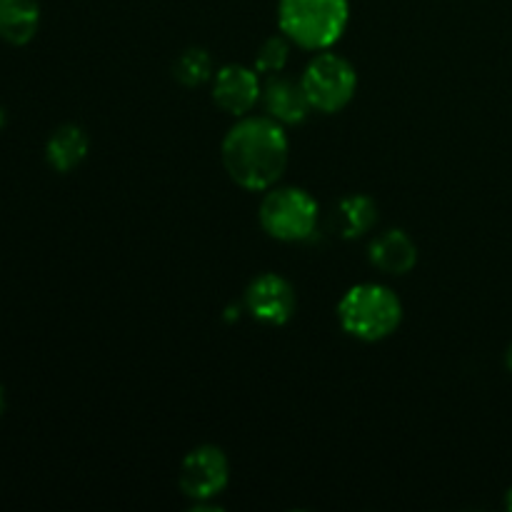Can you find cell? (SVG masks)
<instances>
[{"label": "cell", "instance_id": "30bf717a", "mask_svg": "<svg viewBox=\"0 0 512 512\" xmlns=\"http://www.w3.org/2000/svg\"><path fill=\"white\" fill-rule=\"evenodd\" d=\"M265 108L270 118L278 120L280 125H295L308 118L310 103L305 98L303 85L288 78H273L265 88Z\"/></svg>", "mask_w": 512, "mask_h": 512}, {"label": "cell", "instance_id": "9a60e30c", "mask_svg": "<svg viewBox=\"0 0 512 512\" xmlns=\"http://www.w3.org/2000/svg\"><path fill=\"white\" fill-rule=\"evenodd\" d=\"M288 55H290V45L285 38H268L263 45H260L258 55H255V70L258 73H268L275 75L285 68L288 63Z\"/></svg>", "mask_w": 512, "mask_h": 512}, {"label": "cell", "instance_id": "5bb4252c", "mask_svg": "<svg viewBox=\"0 0 512 512\" xmlns=\"http://www.w3.org/2000/svg\"><path fill=\"white\" fill-rule=\"evenodd\" d=\"M173 73L183 85L198 88L205 80L213 78V58L205 48H188L175 58Z\"/></svg>", "mask_w": 512, "mask_h": 512}, {"label": "cell", "instance_id": "9c48e42d", "mask_svg": "<svg viewBox=\"0 0 512 512\" xmlns=\"http://www.w3.org/2000/svg\"><path fill=\"white\" fill-rule=\"evenodd\" d=\"M370 263L388 275H405L418 263V245L405 230H388L370 245Z\"/></svg>", "mask_w": 512, "mask_h": 512}, {"label": "cell", "instance_id": "e0dca14e", "mask_svg": "<svg viewBox=\"0 0 512 512\" xmlns=\"http://www.w3.org/2000/svg\"><path fill=\"white\" fill-rule=\"evenodd\" d=\"M3 410H5V390L0 388V415H3Z\"/></svg>", "mask_w": 512, "mask_h": 512}, {"label": "cell", "instance_id": "5b68a950", "mask_svg": "<svg viewBox=\"0 0 512 512\" xmlns=\"http://www.w3.org/2000/svg\"><path fill=\"white\" fill-rule=\"evenodd\" d=\"M300 85H303L310 108L320 113H338L353 100L358 75L353 65L340 55L320 53L318 58L310 60Z\"/></svg>", "mask_w": 512, "mask_h": 512}, {"label": "cell", "instance_id": "2e32d148", "mask_svg": "<svg viewBox=\"0 0 512 512\" xmlns=\"http://www.w3.org/2000/svg\"><path fill=\"white\" fill-rule=\"evenodd\" d=\"M505 365H508L510 373H512V345L508 348V353H505Z\"/></svg>", "mask_w": 512, "mask_h": 512}, {"label": "cell", "instance_id": "7a4b0ae2", "mask_svg": "<svg viewBox=\"0 0 512 512\" xmlns=\"http://www.w3.org/2000/svg\"><path fill=\"white\" fill-rule=\"evenodd\" d=\"M340 325L353 338L378 343L393 335L403 320V303L390 288L363 283L350 288L338 305Z\"/></svg>", "mask_w": 512, "mask_h": 512}, {"label": "cell", "instance_id": "ac0fdd59", "mask_svg": "<svg viewBox=\"0 0 512 512\" xmlns=\"http://www.w3.org/2000/svg\"><path fill=\"white\" fill-rule=\"evenodd\" d=\"M3 125H5V110L0 108V128H3Z\"/></svg>", "mask_w": 512, "mask_h": 512}, {"label": "cell", "instance_id": "8992f818", "mask_svg": "<svg viewBox=\"0 0 512 512\" xmlns=\"http://www.w3.org/2000/svg\"><path fill=\"white\" fill-rule=\"evenodd\" d=\"M228 478L230 465L223 450L215 448V445H200L185 455L183 465H180L178 485L190 500L203 503V500L223 493Z\"/></svg>", "mask_w": 512, "mask_h": 512}, {"label": "cell", "instance_id": "ba28073f", "mask_svg": "<svg viewBox=\"0 0 512 512\" xmlns=\"http://www.w3.org/2000/svg\"><path fill=\"white\" fill-rule=\"evenodd\" d=\"M260 93L263 90H260L258 70H250L245 65H225L215 75L213 100L235 118L248 115L260 100Z\"/></svg>", "mask_w": 512, "mask_h": 512}, {"label": "cell", "instance_id": "8fae6325", "mask_svg": "<svg viewBox=\"0 0 512 512\" xmlns=\"http://www.w3.org/2000/svg\"><path fill=\"white\" fill-rule=\"evenodd\" d=\"M40 8L35 0H0V38L10 45H25L35 38Z\"/></svg>", "mask_w": 512, "mask_h": 512}, {"label": "cell", "instance_id": "6da1fadb", "mask_svg": "<svg viewBox=\"0 0 512 512\" xmlns=\"http://www.w3.org/2000/svg\"><path fill=\"white\" fill-rule=\"evenodd\" d=\"M290 145L273 118H243L223 140V165L245 190L273 188L285 173Z\"/></svg>", "mask_w": 512, "mask_h": 512}, {"label": "cell", "instance_id": "3957f363", "mask_svg": "<svg viewBox=\"0 0 512 512\" xmlns=\"http://www.w3.org/2000/svg\"><path fill=\"white\" fill-rule=\"evenodd\" d=\"M280 30L300 48L325 50L348 25V0H280Z\"/></svg>", "mask_w": 512, "mask_h": 512}, {"label": "cell", "instance_id": "7c38bea8", "mask_svg": "<svg viewBox=\"0 0 512 512\" xmlns=\"http://www.w3.org/2000/svg\"><path fill=\"white\" fill-rule=\"evenodd\" d=\"M90 148V140L83 128L78 125H60L53 135H50L48 145H45V158H48L50 168L58 173H70L78 168L85 160Z\"/></svg>", "mask_w": 512, "mask_h": 512}, {"label": "cell", "instance_id": "4fadbf2b", "mask_svg": "<svg viewBox=\"0 0 512 512\" xmlns=\"http://www.w3.org/2000/svg\"><path fill=\"white\" fill-rule=\"evenodd\" d=\"M378 223V205L368 195H348L338 205V225L343 238H358Z\"/></svg>", "mask_w": 512, "mask_h": 512}, {"label": "cell", "instance_id": "277c9868", "mask_svg": "<svg viewBox=\"0 0 512 512\" xmlns=\"http://www.w3.org/2000/svg\"><path fill=\"white\" fill-rule=\"evenodd\" d=\"M260 225L265 233L283 243L310 238L318 225V203L300 188L270 190L260 203Z\"/></svg>", "mask_w": 512, "mask_h": 512}, {"label": "cell", "instance_id": "d6986e66", "mask_svg": "<svg viewBox=\"0 0 512 512\" xmlns=\"http://www.w3.org/2000/svg\"><path fill=\"white\" fill-rule=\"evenodd\" d=\"M508 508L512 510V490H510V493H508Z\"/></svg>", "mask_w": 512, "mask_h": 512}, {"label": "cell", "instance_id": "52a82bcc", "mask_svg": "<svg viewBox=\"0 0 512 512\" xmlns=\"http://www.w3.org/2000/svg\"><path fill=\"white\" fill-rule=\"evenodd\" d=\"M295 290L285 278L265 273L245 290V308L265 325H285L295 315Z\"/></svg>", "mask_w": 512, "mask_h": 512}]
</instances>
